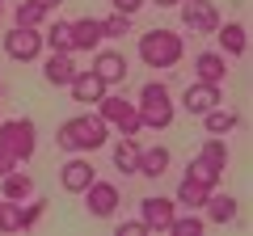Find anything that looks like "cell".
I'll list each match as a JSON object with an SVG mask.
<instances>
[{"label": "cell", "mask_w": 253, "mask_h": 236, "mask_svg": "<svg viewBox=\"0 0 253 236\" xmlns=\"http://www.w3.org/2000/svg\"><path fill=\"white\" fill-rule=\"evenodd\" d=\"M110 139V122L101 114H76V118H63L59 131H55V144L63 148V152H97V148H106Z\"/></svg>", "instance_id": "cell-1"}, {"label": "cell", "mask_w": 253, "mask_h": 236, "mask_svg": "<svg viewBox=\"0 0 253 236\" xmlns=\"http://www.w3.org/2000/svg\"><path fill=\"white\" fill-rule=\"evenodd\" d=\"M139 122H144L148 131H169L173 118H177V101H173L169 84L165 80H148L144 89H139Z\"/></svg>", "instance_id": "cell-2"}, {"label": "cell", "mask_w": 253, "mask_h": 236, "mask_svg": "<svg viewBox=\"0 0 253 236\" xmlns=\"http://www.w3.org/2000/svg\"><path fill=\"white\" fill-rule=\"evenodd\" d=\"M139 51V64L144 68H177L181 55H186V42H181V34H173V30H148V34H139L135 42Z\"/></svg>", "instance_id": "cell-3"}, {"label": "cell", "mask_w": 253, "mask_h": 236, "mask_svg": "<svg viewBox=\"0 0 253 236\" xmlns=\"http://www.w3.org/2000/svg\"><path fill=\"white\" fill-rule=\"evenodd\" d=\"M97 114L106 118L110 127H118V135H139V131H144V122H139V106H135V101H126V97H118V93H110V89H106V97L97 101Z\"/></svg>", "instance_id": "cell-4"}, {"label": "cell", "mask_w": 253, "mask_h": 236, "mask_svg": "<svg viewBox=\"0 0 253 236\" xmlns=\"http://www.w3.org/2000/svg\"><path fill=\"white\" fill-rule=\"evenodd\" d=\"M0 144L17 156V164H26L30 156H34V148H38L34 118H4V122H0Z\"/></svg>", "instance_id": "cell-5"}, {"label": "cell", "mask_w": 253, "mask_h": 236, "mask_svg": "<svg viewBox=\"0 0 253 236\" xmlns=\"http://www.w3.org/2000/svg\"><path fill=\"white\" fill-rule=\"evenodd\" d=\"M4 55L17 59V64H30L42 55V26H13L4 34Z\"/></svg>", "instance_id": "cell-6"}, {"label": "cell", "mask_w": 253, "mask_h": 236, "mask_svg": "<svg viewBox=\"0 0 253 236\" xmlns=\"http://www.w3.org/2000/svg\"><path fill=\"white\" fill-rule=\"evenodd\" d=\"M84 207H89L93 219H114L118 215V202H123V194H118L114 182H101V177H93L89 186H84Z\"/></svg>", "instance_id": "cell-7"}, {"label": "cell", "mask_w": 253, "mask_h": 236, "mask_svg": "<svg viewBox=\"0 0 253 236\" xmlns=\"http://www.w3.org/2000/svg\"><path fill=\"white\" fill-rule=\"evenodd\" d=\"M181 26L194 34H215L219 26V9L211 0H181Z\"/></svg>", "instance_id": "cell-8"}, {"label": "cell", "mask_w": 253, "mask_h": 236, "mask_svg": "<svg viewBox=\"0 0 253 236\" xmlns=\"http://www.w3.org/2000/svg\"><path fill=\"white\" fill-rule=\"evenodd\" d=\"M93 177H97V169H93V160H89L84 152H72V160L59 164V186H63L68 194H81Z\"/></svg>", "instance_id": "cell-9"}, {"label": "cell", "mask_w": 253, "mask_h": 236, "mask_svg": "<svg viewBox=\"0 0 253 236\" xmlns=\"http://www.w3.org/2000/svg\"><path fill=\"white\" fill-rule=\"evenodd\" d=\"M219 101H224V89H219V84H207V80H194L181 93V110H186V114H199V118L207 114V110H215Z\"/></svg>", "instance_id": "cell-10"}, {"label": "cell", "mask_w": 253, "mask_h": 236, "mask_svg": "<svg viewBox=\"0 0 253 236\" xmlns=\"http://www.w3.org/2000/svg\"><path fill=\"white\" fill-rule=\"evenodd\" d=\"M173 215H177V202L165 198V194H148V198L139 202V219L148 224V232H165Z\"/></svg>", "instance_id": "cell-11"}, {"label": "cell", "mask_w": 253, "mask_h": 236, "mask_svg": "<svg viewBox=\"0 0 253 236\" xmlns=\"http://www.w3.org/2000/svg\"><path fill=\"white\" fill-rule=\"evenodd\" d=\"M68 89H72V101H81V106H97V101L106 97V84H101V76L93 72V68H76V76L68 80Z\"/></svg>", "instance_id": "cell-12"}, {"label": "cell", "mask_w": 253, "mask_h": 236, "mask_svg": "<svg viewBox=\"0 0 253 236\" xmlns=\"http://www.w3.org/2000/svg\"><path fill=\"white\" fill-rule=\"evenodd\" d=\"M93 72L101 76V84L106 89H114V84H123L126 80V55H118V51H93Z\"/></svg>", "instance_id": "cell-13"}, {"label": "cell", "mask_w": 253, "mask_h": 236, "mask_svg": "<svg viewBox=\"0 0 253 236\" xmlns=\"http://www.w3.org/2000/svg\"><path fill=\"white\" fill-rule=\"evenodd\" d=\"M215 42H219V51L228 55V59H241L245 51H249V30H245V21H219L215 26Z\"/></svg>", "instance_id": "cell-14"}, {"label": "cell", "mask_w": 253, "mask_h": 236, "mask_svg": "<svg viewBox=\"0 0 253 236\" xmlns=\"http://www.w3.org/2000/svg\"><path fill=\"white\" fill-rule=\"evenodd\" d=\"M194 80L224 84L228 80V55L224 51H199L194 55Z\"/></svg>", "instance_id": "cell-15"}, {"label": "cell", "mask_w": 253, "mask_h": 236, "mask_svg": "<svg viewBox=\"0 0 253 236\" xmlns=\"http://www.w3.org/2000/svg\"><path fill=\"white\" fill-rule=\"evenodd\" d=\"M169 164H173V152L165 144H156V148H139V177H148V182H161L165 173H169Z\"/></svg>", "instance_id": "cell-16"}, {"label": "cell", "mask_w": 253, "mask_h": 236, "mask_svg": "<svg viewBox=\"0 0 253 236\" xmlns=\"http://www.w3.org/2000/svg\"><path fill=\"white\" fill-rule=\"evenodd\" d=\"M236 211H241V202H236L232 194H215V190H211L207 202H203V219H207V224H219V228L232 224Z\"/></svg>", "instance_id": "cell-17"}, {"label": "cell", "mask_w": 253, "mask_h": 236, "mask_svg": "<svg viewBox=\"0 0 253 236\" xmlns=\"http://www.w3.org/2000/svg\"><path fill=\"white\" fill-rule=\"evenodd\" d=\"M101 42H106V34H101V17H81V21H72V55H76V51H97Z\"/></svg>", "instance_id": "cell-18"}, {"label": "cell", "mask_w": 253, "mask_h": 236, "mask_svg": "<svg viewBox=\"0 0 253 236\" xmlns=\"http://www.w3.org/2000/svg\"><path fill=\"white\" fill-rule=\"evenodd\" d=\"M76 76V64H72V51H51V59L42 64V80L55 84V89H68V80Z\"/></svg>", "instance_id": "cell-19"}, {"label": "cell", "mask_w": 253, "mask_h": 236, "mask_svg": "<svg viewBox=\"0 0 253 236\" xmlns=\"http://www.w3.org/2000/svg\"><path fill=\"white\" fill-rule=\"evenodd\" d=\"M236 122H241V114H236L232 106H224V101H219L215 110H207V114H203V127H207V135H232Z\"/></svg>", "instance_id": "cell-20"}, {"label": "cell", "mask_w": 253, "mask_h": 236, "mask_svg": "<svg viewBox=\"0 0 253 236\" xmlns=\"http://www.w3.org/2000/svg\"><path fill=\"white\" fill-rule=\"evenodd\" d=\"M0 194H4V198H13V202H26L30 194H34V177H30L26 169L4 173V177H0Z\"/></svg>", "instance_id": "cell-21"}, {"label": "cell", "mask_w": 253, "mask_h": 236, "mask_svg": "<svg viewBox=\"0 0 253 236\" xmlns=\"http://www.w3.org/2000/svg\"><path fill=\"white\" fill-rule=\"evenodd\" d=\"M114 169L123 173V177H131V173L139 169V139L135 135H123L114 144Z\"/></svg>", "instance_id": "cell-22"}, {"label": "cell", "mask_w": 253, "mask_h": 236, "mask_svg": "<svg viewBox=\"0 0 253 236\" xmlns=\"http://www.w3.org/2000/svg\"><path fill=\"white\" fill-rule=\"evenodd\" d=\"M42 46L46 51H72V21H42Z\"/></svg>", "instance_id": "cell-23"}, {"label": "cell", "mask_w": 253, "mask_h": 236, "mask_svg": "<svg viewBox=\"0 0 253 236\" xmlns=\"http://www.w3.org/2000/svg\"><path fill=\"white\" fill-rule=\"evenodd\" d=\"M207 194H211V186L194 182V177H181V186H177V194H173V202H177V207H190V211H203Z\"/></svg>", "instance_id": "cell-24"}, {"label": "cell", "mask_w": 253, "mask_h": 236, "mask_svg": "<svg viewBox=\"0 0 253 236\" xmlns=\"http://www.w3.org/2000/svg\"><path fill=\"white\" fill-rule=\"evenodd\" d=\"M186 177H194V182H203V186H211V190H215L219 177H224V169H219V164H211V160H203V156H190Z\"/></svg>", "instance_id": "cell-25"}, {"label": "cell", "mask_w": 253, "mask_h": 236, "mask_svg": "<svg viewBox=\"0 0 253 236\" xmlns=\"http://www.w3.org/2000/svg\"><path fill=\"white\" fill-rule=\"evenodd\" d=\"M46 17H51V9L38 4V0H21L17 9H13V26H42Z\"/></svg>", "instance_id": "cell-26"}, {"label": "cell", "mask_w": 253, "mask_h": 236, "mask_svg": "<svg viewBox=\"0 0 253 236\" xmlns=\"http://www.w3.org/2000/svg\"><path fill=\"white\" fill-rule=\"evenodd\" d=\"M203 228H207V219H203L199 211H190V215H173L165 232H173V236H203Z\"/></svg>", "instance_id": "cell-27"}, {"label": "cell", "mask_w": 253, "mask_h": 236, "mask_svg": "<svg viewBox=\"0 0 253 236\" xmlns=\"http://www.w3.org/2000/svg\"><path fill=\"white\" fill-rule=\"evenodd\" d=\"M199 156L211 160V164H219V169H228V144H224V135H207L203 148H199Z\"/></svg>", "instance_id": "cell-28"}, {"label": "cell", "mask_w": 253, "mask_h": 236, "mask_svg": "<svg viewBox=\"0 0 253 236\" xmlns=\"http://www.w3.org/2000/svg\"><path fill=\"white\" fill-rule=\"evenodd\" d=\"M0 232H26L21 228V202L0 198Z\"/></svg>", "instance_id": "cell-29"}, {"label": "cell", "mask_w": 253, "mask_h": 236, "mask_svg": "<svg viewBox=\"0 0 253 236\" xmlns=\"http://www.w3.org/2000/svg\"><path fill=\"white\" fill-rule=\"evenodd\" d=\"M101 34H106V38H126V34H131V17H126V13H110V17H101Z\"/></svg>", "instance_id": "cell-30"}, {"label": "cell", "mask_w": 253, "mask_h": 236, "mask_svg": "<svg viewBox=\"0 0 253 236\" xmlns=\"http://www.w3.org/2000/svg\"><path fill=\"white\" fill-rule=\"evenodd\" d=\"M46 215V198H38V194H30L26 202H21V228H34L38 219Z\"/></svg>", "instance_id": "cell-31"}, {"label": "cell", "mask_w": 253, "mask_h": 236, "mask_svg": "<svg viewBox=\"0 0 253 236\" xmlns=\"http://www.w3.org/2000/svg\"><path fill=\"white\" fill-rule=\"evenodd\" d=\"M144 232H148L144 219H126V224H118V228H114V236H144Z\"/></svg>", "instance_id": "cell-32"}, {"label": "cell", "mask_w": 253, "mask_h": 236, "mask_svg": "<svg viewBox=\"0 0 253 236\" xmlns=\"http://www.w3.org/2000/svg\"><path fill=\"white\" fill-rule=\"evenodd\" d=\"M110 4H114V13H126V17H135V13L144 9L148 0H110Z\"/></svg>", "instance_id": "cell-33"}, {"label": "cell", "mask_w": 253, "mask_h": 236, "mask_svg": "<svg viewBox=\"0 0 253 236\" xmlns=\"http://www.w3.org/2000/svg\"><path fill=\"white\" fill-rule=\"evenodd\" d=\"M13 169H21V164H17V156H13L9 148L0 144V177H4V173H13Z\"/></svg>", "instance_id": "cell-34"}, {"label": "cell", "mask_w": 253, "mask_h": 236, "mask_svg": "<svg viewBox=\"0 0 253 236\" xmlns=\"http://www.w3.org/2000/svg\"><path fill=\"white\" fill-rule=\"evenodd\" d=\"M148 4H156V9H177V0H148Z\"/></svg>", "instance_id": "cell-35"}, {"label": "cell", "mask_w": 253, "mask_h": 236, "mask_svg": "<svg viewBox=\"0 0 253 236\" xmlns=\"http://www.w3.org/2000/svg\"><path fill=\"white\" fill-rule=\"evenodd\" d=\"M38 4H46V9H59V4H63V0H38Z\"/></svg>", "instance_id": "cell-36"}, {"label": "cell", "mask_w": 253, "mask_h": 236, "mask_svg": "<svg viewBox=\"0 0 253 236\" xmlns=\"http://www.w3.org/2000/svg\"><path fill=\"white\" fill-rule=\"evenodd\" d=\"M0 17H4V0H0Z\"/></svg>", "instance_id": "cell-37"}, {"label": "cell", "mask_w": 253, "mask_h": 236, "mask_svg": "<svg viewBox=\"0 0 253 236\" xmlns=\"http://www.w3.org/2000/svg\"><path fill=\"white\" fill-rule=\"evenodd\" d=\"M0 93H4V84H0Z\"/></svg>", "instance_id": "cell-38"}, {"label": "cell", "mask_w": 253, "mask_h": 236, "mask_svg": "<svg viewBox=\"0 0 253 236\" xmlns=\"http://www.w3.org/2000/svg\"><path fill=\"white\" fill-rule=\"evenodd\" d=\"M177 4H181V0H177Z\"/></svg>", "instance_id": "cell-39"}]
</instances>
